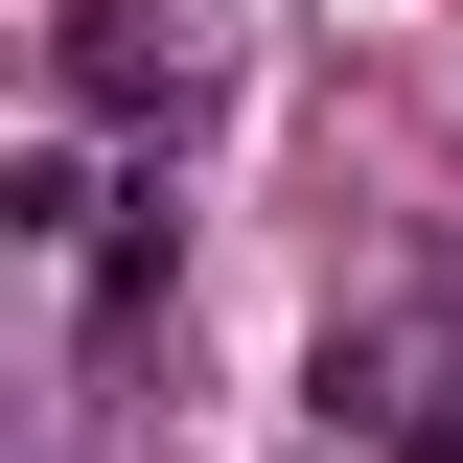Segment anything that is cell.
<instances>
[{
  "mask_svg": "<svg viewBox=\"0 0 463 463\" xmlns=\"http://www.w3.org/2000/svg\"><path fill=\"white\" fill-rule=\"evenodd\" d=\"M47 70H70V116H163V93H185V24H163V0H70Z\"/></svg>",
  "mask_w": 463,
  "mask_h": 463,
  "instance_id": "6da1fadb",
  "label": "cell"
},
{
  "mask_svg": "<svg viewBox=\"0 0 463 463\" xmlns=\"http://www.w3.org/2000/svg\"><path fill=\"white\" fill-rule=\"evenodd\" d=\"M394 463H463V301H394Z\"/></svg>",
  "mask_w": 463,
  "mask_h": 463,
  "instance_id": "7a4b0ae2",
  "label": "cell"
},
{
  "mask_svg": "<svg viewBox=\"0 0 463 463\" xmlns=\"http://www.w3.org/2000/svg\"><path fill=\"white\" fill-rule=\"evenodd\" d=\"M139 325H163V185H139V232H116V255H93V371H116V347H139Z\"/></svg>",
  "mask_w": 463,
  "mask_h": 463,
  "instance_id": "3957f363",
  "label": "cell"
}]
</instances>
